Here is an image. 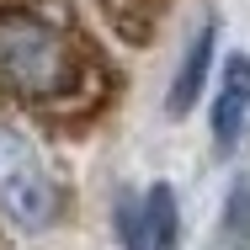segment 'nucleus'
<instances>
[{
	"label": "nucleus",
	"instance_id": "obj_4",
	"mask_svg": "<svg viewBox=\"0 0 250 250\" xmlns=\"http://www.w3.org/2000/svg\"><path fill=\"white\" fill-rule=\"evenodd\" d=\"M213 53H218V21L208 16L197 32L187 38V48H181V64H176V80H170V117H187L192 106L202 101L208 91V69H213Z\"/></svg>",
	"mask_w": 250,
	"mask_h": 250
},
{
	"label": "nucleus",
	"instance_id": "obj_5",
	"mask_svg": "<svg viewBox=\"0 0 250 250\" xmlns=\"http://www.w3.org/2000/svg\"><path fill=\"white\" fill-rule=\"evenodd\" d=\"M165 5H170V0H96L101 21H106L128 48H144V43L154 38V27H160Z\"/></svg>",
	"mask_w": 250,
	"mask_h": 250
},
{
	"label": "nucleus",
	"instance_id": "obj_2",
	"mask_svg": "<svg viewBox=\"0 0 250 250\" xmlns=\"http://www.w3.org/2000/svg\"><path fill=\"white\" fill-rule=\"evenodd\" d=\"M0 213L32 234L64 218V181L21 133L0 128Z\"/></svg>",
	"mask_w": 250,
	"mask_h": 250
},
{
	"label": "nucleus",
	"instance_id": "obj_1",
	"mask_svg": "<svg viewBox=\"0 0 250 250\" xmlns=\"http://www.w3.org/2000/svg\"><path fill=\"white\" fill-rule=\"evenodd\" d=\"M123 69L69 0H0V106L53 139L106 123Z\"/></svg>",
	"mask_w": 250,
	"mask_h": 250
},
{
	"label": "nucleus",
	"instance_id": "obj_9",
	"mask_svg": "<svg viewBox=\"0 0 250 250\" xmlns=\"http://www.w3.org/2000/svg\"><path fill=\"white\" fill-rule=\"evenodd\" d=\"M202 250H234V245H224V240H213V245H202Z\"/></svg>",
	"mask_w": 250,
	"mask_h": 250
},
{
	"label": "nucleus",
	"instance_id": "obj_7",
	"mask_svg": "<svg viewBox=\"0 0 250 250\" xmlns=\"http://www.w3.org/2000/svg\"><path fill=\"white\" fill-rule=\"evenodd\" d=\"M224 245L250 250V165L229 176V192H224V208H218V234Z\"/></svg>",
	"mask_w": 250,
	"mask_h": 250
},
{
	"label": "nucleus",
	"instance_id": "obj_10",
	"mask_svg": "<svg viewBox=\"0 0 250 250\" xmlns=\"http://www.w3.org/2000/svg\"><path fill=\"white\" fill-rule=\"evenodd\" d=\"M0 250H11V240H5V229H0Z\"/></svg>",
	"mask_w": 250,
	"mask_h": 250
},
{
	"label": "nucleus",
	"instance_id": "obj_3",
	"mask_svg": "<svg viewBox=\"0 0 250 250\" xmlns=\"http://www.w3.org/2000/svg\"><path fill=\"white\" fill-rule=\"evenodd\" d=\"M208 123H213V149L229 154L240 149V139L250 133V53H229L224 59V75H218V91L208 106Z\"/></svg>",
	"mask_w": 250,
	"mask_h": 250
},
{
	"label": "nucleus",
	"instance_id": "obj_8",
	"mask_svg": "<svg viewBox=\"0 0 250 250\" xmlns=\"http://www.w3.org/2000/svg\"><path fill=\"white\" fill-rule=\"evenodd\" d=\"M112 229H117V245L123 250H144V197H117Z\"/></svg>",
	"mask_w": 250,
	"mask_h": 250
},
{
	"label": "nucleus",
	"instance_id": "obj_6",
	"mask_svg": "<svg viewBox=\"0 0 250 250\" xmlns=\"http://www.w3.org/2000/svg\"><path fill=\"white\" fill-rule=\"evenodd\" d=\"M181 245V202L160 181L144 192V250H176Z\"/></svg>",
	"mask_w": 250,
	"mask_h": 250
}]
</instances>
